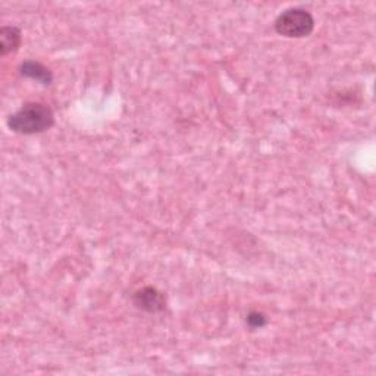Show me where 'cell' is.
<instances>
[{
  "instance_id": "cell-4",
  "label": "cell",
  "mask_w": 376,
  "mask_h": 376,
  "mask_svg": "<svg viewBox=\"0 0 376 376\" xmlns=\"http://www.w3.org/2000/svg\"><path fill=\"white\" fill-rule=\"evenodd\" d=\"M19 73L22 77L34 80L43 85H51L53 83L52 70L36 61H26L19 66Z\"/></svg>"
},
{
  "instance_id": "cell-1",
  "label": "cell",
  "mask_w": 376,
  "mask_h": 376,
  "mask_svg": "<svg viewBox=\"0 0 376 376\" xmlns=\"http://www.w3.org/2000/svg\"><path fill=\"white\" fill-rule=\"evenodd\" d=\"M55 125L53 110L38 102L22 105L16 112L8 118L11 131L22 135H34L51 130Z\"/></svg>"
},
{
  "instance_id": "cell-5",
  "label": "cell",
  "mask_w": 376,
  "mask_h": 376,
  "mask_svg": "<svg viewBox=\"0 0 376 376\" xmlns=\"http://www.w3.org/2000/svg\"><path fill=\"white\" fill-rule=\"evenodd\" d=\"M22 41V36L19 28L12 26H5L0 30V55L8 56L15 53Z\"/></svg>"
},
{
  "instance_id": "cell-6",
  "label": "cell",
  "mask_w": 376,
  "mask_h": 376,
  "mask_svg": "<svg viewBox=\"0 0 376 376\" xmlns=\"http://www.w3.org/2000/svg\"><path fill=\"white\" fill-rule=\"evenodd\" d=\"M268 323V319L263 313L261 312H250L247 316V325L251 329H258V328H263Z\"/></svg>"
},
{
  "instance_id": "cell-2",
  "label": "cell",
  "mask_w": 376,
  "mask_h": 376,
  "mask_svg": "<svg viewBox=\"0 0 376 376\" xmlns=\"http://www.w3.org/2000/svg\"><path fill=\"white\" fill-rule=\"evenodd\" d=\"M275 31L287 38H303L315 30V19L309 11L303 8H288L275 19Z\"/></svg>"
},
{
  "instance_id": "cell-3",
  "label": "cell",
  "mask_w": 376,
  "mask_h": 376,
  "mask_svg": "<svg viewBox=\"0 0 376 376\" xmlns=\"http://www.w3.org/2000/svg\"><path fill=\"white\" fill-rule=\"evenodd\" d=\"M137 309L147 313H159L167 309V297L155 287H145L132 296Z\"/></svg>"
}]
</instances>
